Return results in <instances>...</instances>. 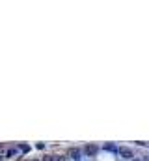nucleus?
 I'll return each mask as SVG.
<instances>
[{
  "label": "nucleus",
  "instance_id": "1",
  "mask_svg": "<svg viewBox=\"0 0 149 161\" xmlns=\"http://www.w3.org/2000/svg\"><path fill=\"white\" fill-rule=\"evenodd\" d=\"M116 152L119 154V157H123V159H134V152L131 148H127V146H121V148H117Z\"/></svg>",
  "mask_w": 149,
  "mask_h": 161
},
{
  "label": "nucleus",
  "instance_id": "2",
  "mask_svg": "<svg viewBox=\"0 0 149 161\" xmlns=\"http://www.w3.org/2000/svg\"><path fill=\"white\" fill-rule=\"evenodd\" d=\"M67 156H69L71 159H75V161H80V159H82V154H80V150H79V148H69Z\"/></svg>",
  "mask_w": 149,
  "mask_h": 161
},
{
  "label": "nucleus",
  "instance_id": "3",
  "mask_svg": "<svg viewBox=\"0 0 149 161\" xmlns=\"http://www.w3.org/2000/svg\"><path fill=\"white\" fill-rule=\"evenodd\" d=\"M84 152H86V156H95L97 154V146L95 144H88L86 148H84Z\"/></svg>",
  "mask_w": 149,
  "mask_h": 161
},
{
  "label": "nucleus",
  "instance_id": "4",
  "mask_svg": "<svg viewBox=\"0 0 149 161\" xmlns=\"http://www.w3.org/2000/svg\"><path fill=\"white\" fill-rule=\"evenodd\" d=\"M13 156H17V148H10L6 152V157H13Z\"/></svg>",
  "mask_w": 149,
  "mask_h": 161
},
{
  "label": "nucleus",
  "instance_id": "5",
  "mask_svg": "<svg viewBox=\"0 0 149 161\" xmlns=\"http://www.w3.org/2000/svg\"><path fill=\"white\" fill-rule=\"evenodd\" d=\"M19 150L26 154V152H30V146H28V144H21V146H19Z\"/></svg>",
  "mask_w": 149,
  "mask_h": 161
},
{
  "label": "nucleus",
  "instance_id": "6",
  "mask_svg": "<svg viewBox=\"0 0 149 161\" xmlns=\"http://www.w3.org/2000/svg\"><path fill=\"white\" fill-rule=\"evenodd\" d=\"M52 161H65L63 156H52Z\"/></svg>",
  "mask_w": 149,
  "mask_h": 161
},
{
  "label": "nucleus",
  "instance_id": "7",
  "mask_svg": "<svg viewBox=\"0 0 149 161\" xmlns=\"http://www.w3.org/2000/svg\"><path fill=\"white\" fill-rule=\"evenodd\" d=\"M35 148H37V150H43L45 144H43V142H37V144H35Z\"/></svg>",
  "mask_w": 149,
  "mask_h": 161
},
{
  "label": "nucleus",
  "instance_id": "8",
  "mask_svg": "<svg viewBox=\"0 0 149 161\" xmlns=\"http://www.w3.org/2000/svg\"><path fill=\"white\" fill-rule=\"evenodd\" d=\"M41 161H52V156H45V157L41 159Z\"/></svg>",
  "mask_w": 149,
  "mask_h": 161
},
{
  "label": "nucleus",
  "instance_id": "9",
  "mask_svg": "<svg viewBox=\"0 0 149 161\" xmlns=\"http://www.w3.org/2000/svg\"><path fill=\"white\" fill-rule=\"evenodd\" d=\"M134 161H149V157H136Z\"/></svg>",
  "mask_w": 149,
  "mask_h": 161
},
{
  "label": "nucleus",
  "instance_id": "10",
  "mask_svg": "<svg viewBox=\"0 0 149 161\" xmlns=\"http://www.w3.org/2000/svg\"><path fill=\"white\" fill-rule=\"evenodd\" d=\"M2 150H4V146H2V144H0V152H2Z\"/></svg>",
  "mask_w": 149,
  "mask_h": 161
},
{
  "label": "nucleus",
  "instance_id": "11",
  "mask_svg": "<svg viewBox=\"0 0 149 161\" xmlns=\"http://www.w3.org/2000/svg\"><path fill=\"white\" fill-rule=\"evenodd\" d=\"M30 161H37V159H30Z\"/></svg>",
  "mask_w": 149,
  "mask_h": 161
}]
</instances>
